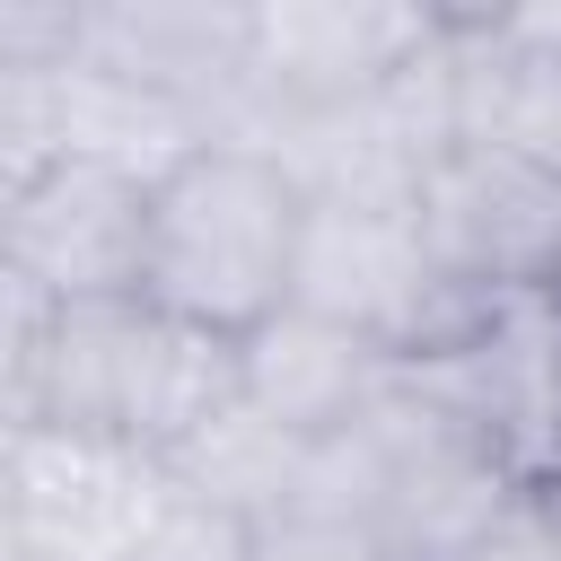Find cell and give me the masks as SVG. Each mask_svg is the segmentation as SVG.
I'll list each match as a JSON object with an SVG mask.
<instances>
[{
	"label": "cell",
	"mask_w": 561,
	"mask_h": 561,
	"mask_svg": "<svg viewBox=\"0 0 561 561\" xmlns=\"http://www.w3.org/2000/svg\"><path fill=\"white\" fill-rule=\"evenodd\" d=\"M307 193L263 140H193L175 167L149 175V245H140V307L245 342L263 316L289 307Z\"/></svg>",
	"instance_id": "obj_1"
},
{
	"label": "cell",
	"mask_w": 561,
	"mask_h": 561,
	"mask_svg": "<svg viewBox=\"0 0 561 561\" xmlns=\"http://www.w3.org/2000/svg\"><path fill=\"white\" fill-rule=\"evenodd\" d=\"M228 394H237V342H210L140 298L61 307L35 430H70V438L123 447L140 465H167Z\"/></svg>",
	"instance_id": "obj_2"
},
{
	"label": "cell",
	"mask_w": 561,
	"mask_h": 561,
	"mask_svg": "<svg viewBox=\"0 0 561 561\" xmlns=\"http://www.w3.org/2000/svg\"><path fill=\"white\" fill-rule=\"evenodd\" d=\"M430 44H438V0H254L237 131L219 140H272L289 123L351 114L386 96Z\"/></svg>",
	"instance_id": "obj_3"
},
{
	"label": "cell",
	"mask_w": 561,
	"mask_h": 561,
	"mask_svg": "<svg viewBox=\"0 0 561 561\" xmlns=\"http://www.w3.org/2000/svg\"><path fill=\"white\" fill-rule=\"evenodd\" d=\"M289 307L394 351V368H412L421 351H438L473 298H456L412 228V202H324L307 193L298 219V254H289Z\"/></svg>",
	"instance_id": "obj_4"
},
{
	"label": "cell",
	"mask_w": 561,
	"mask_h": 561,
	"mask_svg": "<svg viewBox=\"0 0 561 561\" xmlns=\"http://www.w3.org/2000/svg\"><path fill=\"white\" fill-rule=\"evenodd\" d=\"M412 228L456 298H561V184L508 149L447 140L412 184Z\"/></svg>",
	"instance_id": "obj_5"
},
{
	"label": "cell",
	"mask_w": 561,
	"mask_h": 561,
	"mask_svg": "<svg viewBox=\"0 0 561 561\" xmlns=\"http://www.w3.org/2000/svg\"><path fill=\"white\" fill-rule=\"evenodd\" d=\"M140 245H149V175L79 149H53L0 210V263H18L53 307L140 298Z\"/></svg>",
	"instance_id": "obj_6"
},
{
	"label": "cell",
	"mask_w": 561,
	"mask_h": 561,
	"mask_svg": "<svg viewBox=\"0 0 561 561\" xmlns=\"http://www.w3.org/2000/svg\"><path fill=\"white\" fill-rule=\"evenodd\" d=\"M447 131L561 184V9H447Z\"/></svg>",
	"instance_id": "obj_7"
},
{
	"label": "cell",
	"mask_w": 561,
	"mask_h": 561,
	"mask_svg": "<svg viewBox=\"0 0 561 561\" xmlns=\"http://www.w3.org/2000/svg\"><path fill=\"white\" fill-rule=\"evenodd\" d=\"M79 70H105L140 96L184 105L210 140L237 131L245 9L219 0H79Z\"/></svg>",
	"instance_id": "obj_8"
},
{
	"label": "cell",
	"mask_w": 561,
	"mask_h": 561,
	"mask_svg": "<svg viewBox=\"0 0 561 561\" xmlns=\"http://www.w3.org/2000/svg\"><path fill=\"white\" fill-rule=\"evenodd\" d=\"M394 377H403L394 351H377V342H359L307 307H280L237 342V403H254L272 430H289L307 447H324L359 412H377Z\"/></svg>",
	"instance_id": "obj_9"
},
{
	"label": "cell",
	"mask_w": 561,
	"mask_h": 561,
	"mask_svg": "<svg viewBox=\"0 0 561 561\" xmlns=\"http://www.w3.org/2000/svg\"><path fill=\"white\" fill-rule=\"evenodd\" d=\"M307 438H289V430H272L254 403H219L158 473L167 482H184V491H202V500H219L228 517H245V526H272V517H298V491H307Z\"/></svg>",
	"instance_id": "obj_10"
},
{
	"label": "cell",
	"mask_w": 561,
	"mask_h": 561,
	"mask_svg": "<svg viewBox=\"0 0 561 561\" xmlns=\"http://www.w3.org/2000/svg\"><path fill=\"white\" fill-rule=\"evenodd\" d=\"M245 552H254V526L245 517H228L219 500L149 473V491H140L114 561H245Z\"/></svg>",
	"instance_id": "obj_11"
},
{
	"label": "cell",
	"mask_w": 561,
	"mask_h": 561,
	"mask_svg": "<svg viewBox=\"0 0 561 561\" xmlns=\"http://www.w3.org/2000/svg\"><path fill=\"white\" fill-rule=\"evenodd\" d=\"M53 298L0 263V438L35 430V403H44V359H53Z\"/></svg>",
	"instance_id": "obj_12"
},
{
	"label": "cell",
	"mask_w": 561,
	"mask_h": 561,
	"mask_svg": "<svg viewBox=\"0 0 561 561\" xmlns=\"http://www.w3.org/2000/svg\"><path fill=\"white\" fill-rule=\"evenodd\" d=\"M79 53V0H0V79H61Z\"/></svg>",
	"instance_id": "obj_13"
},
{
	"label": "cell",
	"mask_w": 561,
	"mask_h": 561,
	"mask_svg": "<svg viewBox=\"0 0 561 561\" xmlns=\"http://www.w3.org/2000/svg\"><path fill=\"white\" fill-rule=\"evenodd\" d=\"M465 561H561V482H552V473H543V482H517V491L491 508V526L473 535Z\"/></svg>",
	"instance_id": "obj_14"
},
{
	"label": "cell",
	"mask_w": 561,
	"mask_h": 561,
	"mask_svg": "<svg viewBox=\"0 0 561 561\" xmlns=\"http://www.w3.org/2000/svg\"><path fill=\"white\" fill-rule=\"evenodd\" d=\"M245 561H386V552L351 526H324V517H272V526H254Z\"/></svg>",
	"instance_id": "obj_15"
}]
</instances>
